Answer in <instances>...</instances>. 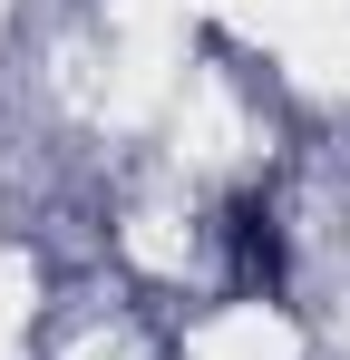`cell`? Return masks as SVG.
Masks as SVG:
<instances>
[{
    "mask_svg": "<svg viewBox=\"0 0 350 360\" xmlns=\"http://www.w3.org/2000/svg\"><path fill=\"white\" fill-rule=\"evenodd\" d=\"M224 243H233V292H283V224L263 195H233Z\"/></svg>",
    "mask_w": 350,
    "mask_h": 360,
    "instance_id": "1",
    "label": "cell"
}]
</instances>
